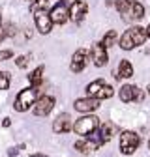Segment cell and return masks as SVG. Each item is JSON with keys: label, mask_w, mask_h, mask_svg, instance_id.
<instances>
[{"label": "cell", "mask_w": 150, "mask_h": 157, "mask_svg": "<svg viewBox=\"0 0 150 157\" xmlns=\"http://www.w3.org/2000/svg\"><path fill=\"white\" fill-rule=\"evenodd\" d=\"M71 129V116L68 112H62L56 116V120L53 124V131L54 133H68Z\"/></svg>", "instance_id": "13"}, {"label": "cell", "mask_w": 150, "mask_h": 157, "mask_svg": "<svg viewBox=\"0 0 150 157\" xmlns=\"http://www.w3.org/2000/svg\"><path fill=\"white\" fill-rule=\"evenodd\" d=\"M143 97H144V94L135 86V88H133V99H135V101H143Z\"/></svg>", "instance_id": "26"}, {"label": "cell", "mask_w": 150, "mask_h": 157, "mask_svg": "<svg viewBox=\"0 0 150 157\" xmlns=\"http://www.w3.org/2000/svg\"><path fill=\"white\" fill-rule=\"evenodd\" d=\"M86 94L88 97H94V99H109V97H112L115 90L109 84H105L101 78H98V81H94L86 86Z\"/></svg>", "instance_id": "3"}, {"label": "cell", "mask_w": 150, "mask_h": 157, "mask_svg": "<svg viewBox=\"0 0 150 157\" xmlns=\"http://www.w3.org/2000/svg\"><path fill=\"white\" fill-rule=\"evenodd\" d=\"M28 2H30V0H28Z\"/></svg>", "instance_id": "36"}, {"label": "cell", "mask_w": 150, "mask_h": 157, "mask_svg": "<svg viewBox=\"0 0 150 157\" xmlns=\"http://www.w3.org/2000/svg\"><path fill=\"white\" fill-rule=\"evenodd\" d=\"M53 109H54V97H51V95L38 97L36 103L32 105V110H34L36 116H47Z\"/></svg>", "instance_id": "7"}, {"label": "cell", "mask_w": 150, "mask_h": 157, "mask_svg": "<svg viewBox=\"0 0 150 157\" xmlns=\"http://www.w3.org/2000/svg\"><path fill=\"white\" fill-rule=\"evenodd\" d=\"M21 148H25V146H19V148H11V150H8V155H10V157L17 155V153H19V150H21Z\"/></svg>", "instance_id": "28"}, {"label": "cell", "mask_w": 150, "mask_h": 157, "mask_svg": "<svg viewBox=\"0 0 150 157\" xmlns=\"http://www.w3.org/2000/svg\"><path fill=\"white\" fill-rule=\"evenodd\" d=\"M13 56V52L8 49V51H0V60H10V58Z\"/></svg>", "instance_id": "27"}, {"label": "cell", "mask_w": 150, "mask_h": 157, "mask_svg": "<svg viewBox=\"0 0 150 157\" xmlns=\"http://www.w3.org/2000/svg\"><path fill=\"white\" fill-rule=\"evenodd\" d=\"M98 125H100V120H98L96 116L88 114V116L79 118V120L71 125V129L77 133V135H81V136H88V135H92L94 131H98Z\"/></svg>", "instance_id": "2"}, {"label": "cell", "mask_w": 150, "mask_h": 157, "mask_svg": "<svg viewBox=\"0 0 150 157\" xmlns=\"http://www.w3.org/2000/svg\"><path fill=\"white\" fill-rule=\"evenodd\" d=\"M32 13H34V23H36L38 32L40 34H49L51 28H53V21L49 17V11L47 10H36Z\"/></svg>", "instance_id": "5"}, {"label": "cell", "mask_w": 150, "mask_h": 157, "mask_svg": "<svg viewBox=\"0 0 150 157\" xmlns=\"http://www.w3.org/2000/svg\"><path fill=\"white\" fill-rule=\"evenodd\" d=\"M98 135H100V140L105 144V142H109L111 139H112V135H116L118 133V127L115 125V124H111V122H105L103 125H98Z\"/></svg>", "instance_id": "14"}, {"label": "cell", "mask_w": 150, "mask_h": 157, "mask_svg": "<svg viewBox=\"0 0 150 157\" xmlns=\"http://www.w3.org/2000/svg\"><path fill=\"white\" fill-rule=\"evenodd\" d=\"M88 64V51L85 49H79V51H75V54L71 56V64H69V69L73 73H81Z\"/></svg>", "instance_id": "11"}, {"label": "cell", "mask_w": 150, "mask_h": 157, "mask_svg": "<svg viewBox=\"0 0 150 157\" xmlns=\"http://www.w3.org/2000/svg\"><path fill=\"white\" fill-rule=\"evenodd\" d=\"M135 0H115V6H116V10L124 15V19L128 17V13H129V10H131V4H133Z\"/></svg>", "instance_id": "19"}, {"label": "cell", "mask_w": 150, "mask_h": 157, "mask_svg": "<svg viewBox=\"0 0 150 157\" xmlns=\"http://www.w3.org/2000/svg\"><path fill=\"white\" fill-rule=\"evenodd\" d=\"M103 142L100 140V135L94 131L92 135H88V136H85L83 140H79V142H75V148H77L81 153H90V151H94V150H98L100 146H101Z\"/></svg>", "instance_id": "6"}, {"label": "cell", "mask_w": 150, "mask_h": 157, "mask_svg": "<svg viewBox=\"0 0 150 157\" xmlns=\"http://www.w3.org/2000/svg\"><path fill=\"white\" fill-rule=\"evenodd\" d=\"M2 125H4V127H10V125H11V120H10V118H4V122H2Z\"/></svg>", "instance_id": "29"}, {"label": "cell", "mask_w": 150, "mask_h": 157, "mask_svg": "<svg viewBox=\"0 0 150 157\" xmlns=\"http://www.w3.org/2000/svg\"><path fill=\"white\" fill-rule=\"evenodd\" d=\"M88 56L92 58L94 66H98V67H103V66L107 64V60H109V56H107V49H105L101 43H94V45H92V49H90V52H88Z\"/></svg>", "instance_id": "10"}, {"label": "cell", "mask_w": 150, "mask_h": 157, "mask_svg": "<svg viewBox=\"0 0 150 157\" xmlns=\"http://www.w3.org/2000/svg\"><path fill=\"white\" fill-rule=\"evenodd\" d=\"M8 88H10V73L0 71V90H8Z\"/></svg>", "instance_id": "24"}, {"label": "cell", "mask_w": 150, "mask_h": 157, "mask_svg": "<svg viewBox=\"0 0 150 157\" xmlns=\"http://www.w3.org/2000/svg\"><path fill=\"white\" fill-rule=\"evenodd\" d=\"M143 17H144V8H143V4L133 2V4H131L129 13H128V17H126V21H135V19H143Z\"/></svg>", "instance_id": "16"}, {"label": "cell", "mask_w": 150, "mask_h": 157, "mask_svg": "<svg viewBox=\"0 0 150 157\" xmlns=\"http://www.w3.org/2000/svg\"><path fill=\"white\" fill-rule=\"evenodd\" d=\"M0 26H2V17H0Z\"/></svg>", "instance_id": "33"}, {"label": "cell", "mask_w": 150, "mask_h": 157, "mask_svg": "<svg viewBox=\"0 0 150 157\" xmlns=\"http://www.w3.org/2000/svg\"><path fill=\"white\" fill-rule=\"evenodd\" d=\"M49 17H51L53 25H64V23L68 21V19H69V17H68V6H66L64 0H58V4H54V6L51 8Z\"/></svg>", "instance_id": "9"}, {"label": "cell", "mask_w": 150, "mask_h": 157, "mask_svg": "<svg viewBox=\"0 0 150 157\" xmlns=\"http://www.w3.org/2000/svg\"><path fill=\"white\" fill-rule=\"evenodd\" d=\"M86 11H88V4L85 0H75V2H71L69 8H68V17L73 23H81L85 19V15H86Z\"/></svg>", "instance_id": "8"}, {"label": "cell", "mask_w": 150, "mask_h": 157, "mask_svg": "<svg viewBox=\"0 0 150 157\" xmlns=\"http://www.w3.org/2000/svg\"><path fill=\"white\" fill-rule=\"evenodd\" d=\"M128 32H129V37H131V41H133L135 47H139V45H143L146 41V30L143 26H133V28H129Z\"/></svg>", "instance_id": "15"}, {"label": "cell", "mask_w": 150, "mask_h": 157, "mask_svg": "<svg viewBox=\"0 0 150 157\" xmlns=\"http://www.w3.org/2000/svg\"><path fill=\"white\" fill-rule=\"evenodd\" d=\"M120 47H122L124 51H131V49L135 47L133 41H131V37H129V32H128V30L120 36Z\"/></svg>", "instance_id": "22"}, {"label": "cell", "mask_w": 150, "mask_h": 157, "mask_svg": "<svg viewBox=\"0 0 150 157\" xmlns=\"http://www.w3.org/2000/svg\"><path fill=\"white\" fill-rule=\"evenodd\" d=\"M144 30H146V37H150V25H148V26H146Z\"/></svg>", "instance_id": "31"}, {"label": "cell", "mask_w": 150, "mask_h": 157, "mask_svg": "<svg viewBox=\"0 0 150 157\" xmlns=\"http://www.w3.org/2000/svg\"><path fill=\"white\" fill-rule=\"evenodd\" d=\"M2 39H4V34H2V30H0V41H2Z\"/></svg>", "instance_id": "32"}, {"label": "cell", "mask_w": 150, "mask_h": 157, "mask_svg": "<svg viewBox=\"0 0 150 157\" xmlns=\"http://www.w3.org/2000/svg\"><path fill=\"white\" fill-rule=\"evenodd\" d=\"M148 148H150V140H148Z\"/></svg>", "instance_id": "35"}, {"label": "cell", "mask_w": 150, "mask_h": 157, "mask_svg": "<svg viewBox=\"0 0 150 157\" xmlns=\"http://www.w3.org/2000/svg\"><path fill=\"white\" fill-rule=\"evenodd\" d=\"M118 39V34L115 32V30H109L105 36H103V41H101V45L105 47V49H109V47H112L115 45V41Z\"/></svg>", "instance_id": "21"}, {"label": "cell", "mask_w": 150, "mask_h": 157, "mask_svg": "<svg viewBox=\"0 0 150 157\" xmlns=\"http://www.w3.org/2000/svg\"><path fill=\"white\" fill-rule=\"evenodd\" d=\"M129 78V77H133V66H131L128 60H122L120 64H118V75H116V78Z\"/></svg>", "instance_id": "18"}, {"label": "cell", "mask_w": 150, "mask_h": 157, "mask_svg": "<svg viewBox=\"0 0 150 157\" xmlns=\"http://www.w3.org/2000/svg\"><path fill=\"white\" fill-rule=\"evenodd\" d=\"M75 110H79L83 114H88V112H94L100 109V99H94V97H83V99H77L75 101Z\"/></svg>", "instance_id": "12"}, {"label": "cell", "mask_w": 150, "mask_h": 157, "mask_svg": "<svg viewBox=\"0 0 150 157\" xmlns=\"http://www.w3.org/2000/svg\"><path fill=\"white\" fill-rule=\"evenodd\" d=\"M28 60H30V56L28 54H21V56H17L15 58V64H17V67H26L28 66Z\"/></svg>", "instance_id": "25"}, {"label": "cell", "mask_w": 150, "mask_h": 157, "mask_svg": "<svg viewBox=\"0 0 150 157\" xmlns=\"http://www.w3.org/2000/svg\"><path fill=\"white\" fill-rule=\"evenodd\" d=\"M43 66H40V67H36L30 75H28V82H30V86H36V88H40V84H41V78H43Z\"/></svg>", "instance_id": "17"}, {"label": "cell", "mask_w": 150, "mask_h": 157, "mask_svg": "<svg viewBox=\"0 0 150 157\" xmlns=\"http://www.w3.org/2000/svg\"><path fill=\"white\" fill-rule=\"evenodd\" d=\"M133 88L135 86H131V84H124L120 88V99L124 103H129V101H133Z\"/></svg>", "instance_id": "20"}, {"label": "cell", "mask_w": 150, "mask_h": 157, "mask_svg": "<svg viewBox=\"0 0 150 157\" xmlns=\"http://www.w3.org/2000/svg\"><path fill=\"white\" fill-rule=\"evenodd\" d=\"M0 30H2L4 37H13V36L17 34V26H15L13 23H8V25H4V26H0Z\"/></svg>", "instance_id": "23"}, {"label": "cell", "mask_w": 150, "mask_h": 157, "mask_svg": "<svg viewBox=\"0 0 150 157\" xmlns=\"http://www.w3.org/2000/svg\"><path fill=\"white\" fill-rule=\"evenodd\" d=\"M30 157H47V155H45V153H32Z\"/></svg>", "instance_id": "30"}, {"label": "cell", "mask_w": 150, "mask_h": 157, "mask_svg": "<svg viewBox=\"0 0 150 157\" xmlns=\"http://www.w3.org/2000/svg\"><path fill=\"white\" fill-rule=\"evenodd\" d=\"M38 92H40V88H36V86H30V88L21 90V92H19V95H17V99H15L13 109L17 112H26L28 109H32V105L38 99Z\"/></svg>", "instance_id": "1"}, {"label": "cell", "mask_w": 150, "mask_h": 157, "mask_svg": "<svg viewBox=\"0 0 150 157\" xmlns=\"http://www.w3.org/2000/svg\"><path fill=\"white\" fill-rule=\"evenodd\" d=\"M139 144H141V139H139L137 133H133V131H124V133H120V151L124 155L135 153V150L139 148Z\"/></svg>", "instance_id": "4"}, {"label": "cell", "mask_w": 150, "mask_h": 157, "mask_svg": "<svg viewBox=\"0 0 150 157\" xmlns=\"http://www.w3.org/2000/svg\"><path fill=\"white\" fill-rule=\"evenodd\" d=\"M148 94H150V86H148Z\"/></svg>", "instance_id": "34"}]
</instances>
